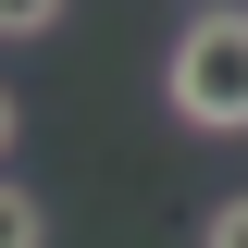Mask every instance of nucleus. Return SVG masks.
I'll list each match as a JSON object with an SVG mask.
<instances>
[{
  "mask_svg": "<svg viewBox=\"0 0 248 248\" xmlns=\"http://www.w3.org/2000/svg\"><path fill=\"white\" fill-rule=\"evenodd\" d=\"M161 112L186 137H248V0H199L161 50Z\"/></svg>",
  "mask_w": 248,
  "mask_h": 248,
  "instance_id": "nucleus-1",
  "label": "nucleus"
},
{
  "mask_svg": "<svg viewBox=\"0 0 248 248\" xmlns=\"http://www.w3.org/2000/svg\"><path fill=\"white\" fill-rule=\"evenodd\" d=\"M0 248H50V211H37V186L0 174Z\"/></svg>",
  "mask_w": 248,
  "mask_h": 248,
  "instance_id": "nucleus-2",
  "label": "nucleus"
},
{
  "mask_svg": "<svg viewBox=\"0 0 248 248\" xmlns=\"http://www.w3.org/2000/svg\"><path fill=\"white\" fill-rule=\"evenodd\" d=\"M62 13H75V0H0V37H50Z\"/></svg>",
  "mask_w": 248,
  "mask_h": 248,
  "instance_id": "nucleus-3",
  "label": "nucleus"
},
{
  "mask_svg": "<svg viewBox=\"0 0 248 248\" xmlns=\"http://www.w3.org/2000/svg\"><path fill=\"white\" fill-rule=\"evenodd\" d=\"M199 248H248V199H223V211L199 223Z\"/></svg>",
  "mask_w": 248,
  "mask_h": 248,
  "instance_id": "nucleus-4",
  "label": "nucleus"
},
{
  "mask_svg": "<svg viewBox=\"0 0 248 248\" xmlns=\"http://www.w3.org/2000/svg\"><path fill=\"white\" fill-rule=\"evenodd\" d=\"M13 149H25V99L0 87V161H13Z\"/></svg>",
  "mask_w": 248,
  "mask_h": 248,
  "instance_id": "nucleus-5",
  "label": "nucleus"
}]
</instances>
